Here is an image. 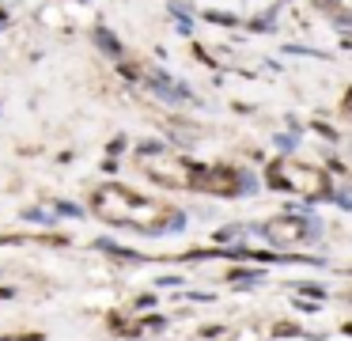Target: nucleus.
Listing matches in <instances>:
<instances>
[{
	"mask_svg": "<svg viewBox=\"0 0 352 341\" xmlns=\"http://www.w3.org/2000/svg\"><path fill=\"white\" fill-rule=\"evenodd\" d=\"M273 178L280 182L288 194H299V197H322L329 189L326 174H322L314 163H299V159H284V163H276Z\"/></svg>",
	"mask_w": 352,
	"mask_h": 341,
	"instance_id": "f257e3e1",
	"label": "nucleus"
},
{
	"mask_svg": "<svg viewBox=\"0 0 352 341\" xmlns=\"http://www.w3.org/2000/svg\"><path fill=\"white\" fill-rule=\"evenodd\" d=\"M269 239L273 242H299V239H307V224L303 220H273L269 224Z\"/></svg>",
	"mask_w": 352,
	"mask_h": 341,
	"instance_id": "f03ea898",
	"label": "nucleus"
}]
</instances>
